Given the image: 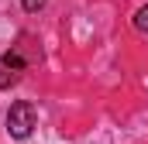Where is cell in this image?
<instances>
[{
  "instance_id": "cell-3",
  "label": "cell",
  "mask_w": 148,
  "mask_h": 144,
  "mask_svg": "<svg viewBox=\"0 0 148 144\" xmlns=\"http://www.w3.org/2000/svg\"><path fill=\"white\" fill-rule=\"evenodd\" d=\"M134 28H138V31H145V35H148V3H145V7H138V10H134Z\"/></svg>"
},
{
  "instance_id": "cell-1",
  "label": "cell",
  "mask_w": 148,
  "mask_h": 144,
  "mask_svg": "<svg viewBox=\"0 0 148 144\" xmlns=\"http://www.w3.org/2000/svg\"><path fill=\"white\" fill-rule=\"evenodd\" d=\"M35 124H38V110H35V103L17 100L14 107L7 110V134H10V137L24 141V137L35 130Z\"/></svg>"
},
{
  "instance_id": "cell-2",
  "label": "cell",
  "mask_w": 148,
  "mask_h": 144,
  "mask_svg": "<svg viewBox=\"0 0 148 144\" xmlns=\"http://www.w3.org/2000/svg\"><path fill=\"white\" fill-rule=\"evenodd\" d=\"M3 69H10V72H21V69H24L21 52H3Z\"/></svg>"
},
{
  "instance_id": "cell-4",
  "label": "cell",
  "mask_w": 148,
  "mask_h": 144,
  "mask_svg": "<svg viewBox=\"0 0 148 144\" xmlns=\"http://www.w3.org/2000/svg\"><path fill=\"white\" fill-rule=\"evenodd\" d=\"M14 82H17V72L0 69V89H7V86H14Z\"/></svg>"
},
{
  "instance_id": "cell-5",
  "label": "cell",
  "mask_w": 148,
  "mask_h": 144,
  "mask_svg": "<svg viewBox=\"0 0 148 144\" xmlns=\"http://www.w3.org/2000/svg\"><path fill=\"white\" fill-rule=\"evenodd\" d=\"M45 3H48V0H21V7H24L28 14H38V10H41Z\"/></svg>"
}]
</instances>
